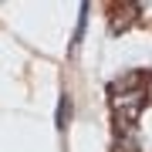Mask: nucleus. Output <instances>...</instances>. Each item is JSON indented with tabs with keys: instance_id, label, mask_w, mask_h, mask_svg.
<instances>
[{
	"instance_id": "f257e3e1",
	"label": "nucleus",
	"mask_w": 152,
	"mask_h": 152,
	"mask_svg": "<svg viewBox=\"0 0 152 152\" xmlns=\"http://www.w3.org/2000/svg\"><path fill=\"white\" fill-rule=\"evenodd\" d=\"M112 14H115V17H112V31H125V27L139 17V4H122V7H115Z\"/></svg>"
},
{
	"instance_id": "f03ea898",
	"label": "nucleus",
	"mask_w": 152,
	"mask_h": 152,
	"mask_svg": "<svg viewBox=\"0 0 152 152\" xmlns=\"http://www.w3.org/2000/svg\"><path fill=\"white\" fill-rule=\"evenodd\" d=\"M68 118H71V95L64 91V95L58 98V129H64Z\"/></svg>"
},
{
	"instance_id": "7ed1b4c3",
	"label": "nucleus",
	"mask_w": 152,
	"mask_h": 152,
	"mask_svg": "<svg viewBox=\"0 0 152 152\" xmlns=\"http://www.w3.org/2000/svg\"><path fill=\"white\" fill-rule=\"evenodd\" d=\"M85 24H88V4H81V14H78V27H75V48L81 44V37H85Z\"/></svg>"
}]
</instances>
